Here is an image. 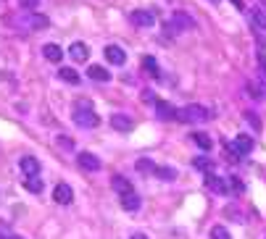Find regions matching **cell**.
<instances>
[{"mask_svg":"<svg viewBox=\"0 0 266 239\" xmlns=\"http://www.w3.org/2000/svg\"><path fill=\"white\" fill-rule=\"evenodd\" d=\"M129 21H132L134 27H140V29H150L156 24V13L148 11V8H137V11L129 13Z\"/></svg>","mask_w":266,"mask_h":239,"instance_id":"obj_5","label":"cell"},{"mask_svg":"<svg viewBox=\"0 0 266 239\" xmlns=\"http://www.w3.org/2000/svg\"><path fill=\"white\" fill-rule=\"evenodd\" d=\"M142 100H145V103H156V95H153V92H142Z\"/></svg>","mask_w":266,"mask_h":239,"instance_id":"obj_31","label":"cell"},{"mask_svg":"<svg viewBox=\"0 0 266 239\" xmlns=\"http://www.w3.org/2000/svg\"><path fill=\"white\" fill-rule=\"evenodd\" d=\"M156 113H158V119H164V121L177 119V108L171 103H166V100H156Z\"/></svg>","mask_w":266,"mask_h":239,"instance_id":"obj_12","label":"cell"},{"mask_svg":"<svg viewBox=\"0 0 266 239\" xmlns=\"http://www.w3.org/2000/svg\"><path fill=\"white\" fill-rule=\"evenodd\" d=\"M132 239H148V237H145V234H134Z\"/></svg>","mask_w":266,"mask_h":239,"instance_id":"obj_34","label":"cell"},{"mask_svg":"<svg viewBox=\"0 0 266 239\" xmlns=\"http://www.w3.org/2000/svg\"><path fill=\"white\" fill-rule=\"evenodd\" d=\"M24 187H27L29 192H32V195H40V192H42V187H45V184H42V179H40V176H27V181H24Z\"/></svg>","mask_w":266,"mask_h":239,"instance_id":"obj_23","label":"cell"},{"mask_svg":"<svg viewBox=\"0 0 266 239\" xmlns=\"http://www.w3.org/2000/svg\"><path fill=\"white\" fill-rule=\"evenodd\" d=\"M111 187L113 189H116L119 192V195H129V192H132V181H129V179H124V176H113V179H111Z\"/></svg>","mask_w":266,"mask_h":239,"instance_id":"obj_16","label":"cell"},{"mask_svg":"<svg viewBox=\"0 0 266 239\" xmlns=\"http://www.w3.org/2000/svg\"><path fill=\"white\" fill-rule=\"evenodd\" d=\"M74 124L82 126V129H95L100 124L98 113H93V108H90L87 100H77V105H74Z\"/></svg>","mask_w":266,"mask_h":239,"instance_id":"obj_1","label":"cell"},{"mask_svg":"<svg viewBox=\"0 0 266 239\" xmlns=\"http://www.w3.org/2000/svg\"><path fill=\"white\" fill-rule=\"evenodd\" d=\"M53 200H56L58 205H69L71 200H74V192L69 184H58L56 189H53Z\"/></svg>","mask_w":266,"mask_h":239,"instance_id":"obj_10","label":"cell"},{"mask_svg":"<svg viewBox=\"0 0 266 239\" xmlns=\"http://www.w3.org/2000/svg\"><path fill=\"white\" fill-rule=\"evenodd\" d=\"M250 27L256 32H266V13L261 8H253V16H250Z\"/></svg>","mask_w":266,"mask_h":239,"instance_id":"obj_18","label":"cell"},{"mask_svg":"<svg viewBox=\"0 0 266 239\" xmlns=\"http://www.w3.org/2000/svg\"><path fill=\"white\" fill-rule=\"evenodd\" d=\"M208 119H211V111L203 105H185L177 111V121H182V124H203Z\"/></svg>","mask_w":266,"mask_h":239,"instance_id":"obj_2","label":"cell"},{"mask_svg":"<svg viewBox=\"0 0 266 239\" xmlns=\"http://www.w3.org/2000/svg\"><path fill=\"white\" fill-rule=\"evenodd\" d=\"M193 140H195V145H198L200 150H211V148H214V140H211L206 132H195Z\"/></svg>","mask_w":266,"mask_h":239,"instance_id":"obj_22","label":"cell"},{"mask_svg":"<svg viewBox=\"0 0 266 239\" xmlns=\"http://www.w3.org/2000/svg\"><path fill=\"white\" fill-rule=\"evenodd\" d=\"M211 239H232V237H230V231H227L224 226H214L211 229Z\"/></svg>","mask_w":266,"mask_h":239,"instance_id":"obj_26","label":"cell"},{"mask_svg":"<svg viewBox=\"0 0 266 239\" xmlns=\"http://www.w3.org/2000/svg\"><path fill=\"white\" fill-rule=\"evenodd\" d=\"M111 126L116 129V132H132V129H134V121L129 119V116H124V113H113V116H111Z\"/></svg>","mask_w":266,"mask_h":239,"instance_id":"obj_9","label":"cell"},{"mask_svg":"<svg viewBox=\"0 0 266 239\" xmlns=\"http://www.w3.org/2000/svg\"><path fill=\"white\" fill-rule=\"evenodd\" d=\"M69 56H71V60H77V63H85V60L90 58V48L85 42H74L69 48Z\"/></svg>","mask_w":266,"mask_h":239,"instance_id":"obj_13","label":"cell"},{"mask_svg":"<svg viewBox=\"0 0 266 239\" xmlns=\"http://www.w3.org/2000/svg\"><path fill=\"white\" fill-rule=\"evenodd\" d=\"M19 166H21V171H24L27 176H40V171H42L40 160H37L34 155H21Z\"/></svg>","mask_w":266,"mask_h":239,"instance_id":"obj_6","label":"cell"},{"mask_svg":"<svg viewBox=\"0 0 266 239\" xmlns=\"http://www.w3.org/2000/svg\"><path fill=\"white\" fill-rule=\"evenodd\" d=\"M142 68H145V71H148L150 76H156V79L161 76V71H158V63H156V58H153V56H145V58H142Z\"/></svg>","mask_w":266,"mask_h":239,"instance_id":"obj_25","label":"cell"},{"mask_svg":"<svg viewBox=\"0 0 266 239\" xmlns=\"http://www.w3.org/2000/svg\"><path fill=\"white\" fill-rule=\"evenodd\" d=\"M13 239H21V237H13Z\"/></svg>","mask_w":266,"mask_h":239,"instance_id":"obj_37","label":"cell"},{"mask_svg":"<svg viewBox=\"0 0 266 239\" xmlns=\"http://www.w3.org/2000/svg\"><path fill=\"white\" fill-rule=\"evenodd\" d=\"M21 21H24V27H29V29H45L48 27V19L40 16V13H27Z\"/></svg>","mask_w":266,"mask_h":239,"instance_id":"obj_14","label":"cell"},{"mask_svg":"<svg viewBox=\"0 0 266 239\" xmlns=\"http://www.w3.org/2000/svg\"><path fill=\"white\" fill-rule=\"evenodd\" d=\"M134 168H137L140 174H156V168H158V166H156L150 158H140L137 163H134Z\"/></svg>","mask_w":266,"mask_h":239,"instance_id":"obj_24","label":"cell"},{"mask_svg":"<svg viewBox=\"0 0 266 239\" xmlns=\"http://www.w3.org/2000/svg\"><path fill=\"white\" fill-rule=\"evenodd\" d=\"M42 56L48 58L50 63H58V60L64 58V50H61L56 42H48V45H45V48H42Z\"/></svg>","mask_w":266,"mask_h":239,"instance_id":"obj_15","label":"cell"},{"mask_svg":"<svg viewBox=\"0 0 266 239\" xmlns=\"http://www.w3.org/2000/svg\"><path fill=\"white\" fill-rule=\"evenodd\" d=\"M211 3H219V0H211Z\"/></svg>","mask_w":266,"mask_h":239,"instance_id":"obj_36","label":"cell"},{"mask_svg":"<svg viewBox=\"0 0 266 239\" xmlns=\"http://www.w3.org/2000/svg\"><path fill=\"white\" fill-rule=\"evenodd\" d=\"M87 76H90V79H95V82H111V71H105L103 66H90Z\"/></svg>","mask_w":266,"mask_h":239,"instance_id":"obj_19","label":"cell"},{"mask_svg":"<svg viewBox=\"0 0 266 239\" xmlns=\"http://www.w3.org/2000/svg\"><path fill=\"white\" fill-rule=\"evenodd\" d=\"M245 121H248V124H253V129H256V132H261V121H258V116H253V113H245Z\"/></svg>","mask_w":266,"mask_h":239,"instance_id":"obj_28","label":"cell"},{"mask_svg":"<svg viewBox=\"0 0 266 239\" xmlns=\"http://www.w3.org/2000/svg\"><path fill=\"white\" fill-rule=\"evenodd\" d=\"M37 3H40V0H19V5H21V8H27V11L37 8Z\"/></svg>","mask_w":266,"mask_h":239,"instance_id":"obj_30","label":"cell"},{"mask_svg":"<svg viewBox=\"0 0 266 239\" xmlns=\"http://www.w3.org/2000/svg\"><path fill=\"white\" fill-rule=\"evenodd\" d=\"M58 145H61V148H71V140H64V137H61Z\"/></svg>","mask_w":266,"mask_h":239,"instance_id":"obj_32","label":"cell"},{"mask_svg":"<svg viewBox=\"0 0 266 239\" xmlns=\"http://www.w3.org/2000/svg\"><path fill=\"white\" fill-rule=\"evenodd\" d=\"M206 187L211 192H216V195H227V192H230V184H227L222 176H214V174H206Z\"/></svg>","mask_w":266,"mask_h":239,"instance_id":"obj_8","label":"cell"},{"mask_svg":"<svg viewBox=\"0 0 266 239\" xmlns=\"http://www.w3.org/2000/svg\"><path fill=\"white\" fill-rule=\"evenodd\" d=\"M232 3H234V8H237V11H245V5H242V0H232Z\"/></svg>","mask_w":266,"mask_h":239,"instance_id":"obj_33","label":"cell"},{"mask_svg":"<svg viewBox=\"0 0 266 239\" xmlns=\"http://www.w3.org/2000/svg\"><path fill=\"white\" fill-rule=\"evenodd\" d=\"M140 205H142L140 195H134V192H129V195H121V208H124V210H137Z\"/></svg>","mask_w":266,"mask_h":239,"instance_id":"obj_17","label":"cell"},{"mask_svg":"<svg viewBox=\"0 0 266 239\" xmlns=\"http://www.w3.org/2000/svg\"><path fill=\"white\" fill-rule=\"evenodd\" d=\"M193 27H195V21L185 11H174L171 21H166V29H171V32H185V29H193Z\"/></svg>","mask_w":266,"mask_h":239,"instance_id":"obj_4","label":"cell"},{"mask_svg":"<svg viewBox=\"0 0 266 239\" xmlns=\"http://www.w3.org/2000/svg\"><path fill=\"white\" fill-rule=\"evenodd\" d=\"M0 239H13V237H5V234H0Z\"/></svg>","mask_w":266,"mask_h":239,"instance_id":"obj_35","label":"cell"},{"mask_svg":"<svg viewBox=\"0 0 266 239\" xmlns=\"http://www.w3.org/2000/svg\"><path fill=\"white\" fill-rule=\"evenodd\" d=\"M103 56H105V60H108V63H113V66H121V63L127 60V53L121 50L119 45H105Z\"/></svg>","mask_w":266,"mask_h":239,"instance_id":"obj_7","label":"cell"},{"mask_svg":"<svg viewBox=\"0 0 266 239\" xmlns=\"http://www.w3.org/2000/svg\"><path fill=\"white\" fill-rule=\"evenodd\" d=\"M58 76H61V79H64L66 84H79V82H82V76H79L77 71H74V68H69V66H64V68H61Z\"/></svg>","mask_w":266,"mask_h":239,"instance_id":"obj_20","label":"cell"},{"mask_svg":"<svg viewBox=\"0 0 266 239\" xmlns=\"http://www.w3.org/2000/svg\"><path fill=\"white\" fill-rule=\"evenodd\" d=\"M248 95H250V97H264V90L256 87V84L250 82V84H248Z\"/></svg>","mask_w":266,"mask_h":239,"instance_id":"obj_29","label":"cell"},{"mask_svg":"<svg viewBox=\"0 0 266 239\" xmlns=\"http://www.w3.org/2000/svg\"><path fill=\"white\" fill-rule=\"evenodd\" d=\"M79 166L82 168H85V171H100V158H98V155H93V152H79Z\"/></svg>","mask_w":266,"mask_h":239,"instance_id":"obj_11","label":"cell"},{"mask_svg":"<svg viewBox=\"0 0 266 239\" xmlns=\"http://www.w3.org/2000/svg\"><path fill=\"white\" fill-rule=\"evenodd\" d=\"M250 150H253V137H248V134H237L232 145H227V152H232L230 158H234V160L240 155H248Z\"/></svg>","mask_w":266,"mask_h":239,"instance_id":"obj_3","label":"cell"},{"mask_svg":"<svg viewBox=\"0 0 266 239\" xmlns=\"http://www.w3.org/2000/svg\"><path fill=\"white\" fill-rule=\"evenodd\" d=\"M156 176L161 181H174L177 179V168H171V166H158L156 168Z\"/></svg>","mask_w":266,"mask_h":239,"instance_id":"obj_21","label":"cell"},{"mask_svg":"<svg viewBox=\"0 0 266 239\" xmlns=\"http://www.w3.org/2000/svg\"><path fill=\"white\" fill-rule=\"evenodd\" d=\"M195 168H203V171H208V174H211L214 163H211V158H195Z\"/></svg>","mask_w":266,"mask_h":239,"instance_id":"obj_27","label":"cell"}]
</instances>
